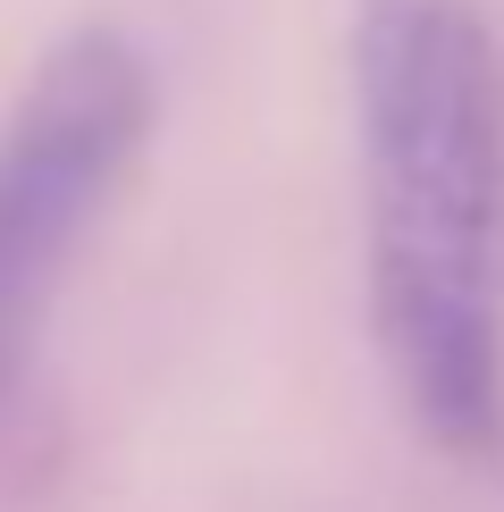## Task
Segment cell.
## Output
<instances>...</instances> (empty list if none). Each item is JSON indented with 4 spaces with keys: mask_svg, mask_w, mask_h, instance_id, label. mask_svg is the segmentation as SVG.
Listing matches in <instances>:
<instances>
[{
    "mask_svg": "<svg viewBox=\"0 0 504 512\" xmlns=\"http://www.w3.org/2000/svg\"><path fill=\"white\" fill-rule=\"evenodd\" d=\"M353 143L395 403L504 462V68L471 0H353Z\"/></svg>",
    "mask_w": 504,
    "mask_h": 512,
    "instance_id": "6da1fadb",
    "label": "cell"
},
{
    "mask_svg": "<svg viewBox=\"0 0 504 512\" xmlns=\"http://www.w3.org/2000/svg\"><path fill=\"white\" fill-rule=\"evenodd\" d=\"M152 135V68L118 26H76L42 51L0 118V403L26 378L59 277L118 202Z\"/></svg>",
    "mask_w": 504,
    "mask_h": 512,
    "instance_id": "7a4b0ae2",
    "label": "cell"
}]
</instances>
